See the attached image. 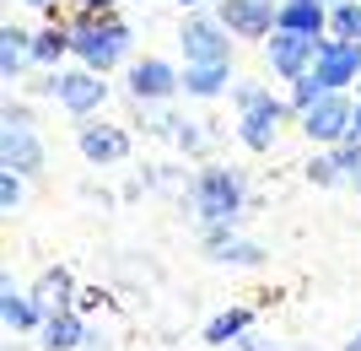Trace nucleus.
<instances>
[{
  "instance_id": "nucleus-23",
  "label": "nucleus",
  "mask_w": 361,
  "mask_h": 351,
  "mask_svg": "<svg viewBox=\"0 0 361 351\" xmlns=\"http://www.w3.org/2000/svg\"><path fill=\"white\" fill-rule=\"evenodd\" d=\"M340 179H345V173H340L334 152H324V157H313V162H307V184H318V189H334Z\"/></svg>"
},
{
  "instance_id": "nucleus-10",
  "label": "nucleus",
  "mask_w": 361,
  "mask_h": 351,
  "mask_svg": "<svg viewBox=\"0 0 361 351\" xmlns=\"http://www.w3.org/2000/svg\"><path fill=\"white\" fill-rule=\"evenodd\" d=\"M54 97H60V108L65 114H75V119H97V108L108 103V81H103V71H65L60 76V87H54Z\"/></svg>"
},
{
  "instance_id": "nucleus-21",
  "label": "nucleus",
  "mask_w": 361,
  "mask_h": 351,
  "mask_svg": "<svg viewBox=\"0 0 361 351\" xmlns=\"http://www.w3.org/2000/svg\"><path fill=\"white\" fill-rule=\"evenodd\" d=\"M329 38H361V0L329 6Z\"/></svg>"
},
{
  "instance_id": "nucleus-26",
  "label": "nucleus",
  "mask_w": 361,
  "mask_h": 351,
  "mask_svg": "<svg viewBox=\"0 0 361 351\" xmlns=\"http://www.w3.org/2000/svg\"><path fill=\"white\" fill-rule=\"evenodd\" d=\"M173 141H178V146H183V152H189V157H195V152H205V136H200V130H195V124H189V119L178 124V136H173Z\"/></svg>"
},
{
  "instance_id": "nucleus-31",
  "label": "nucleus",
  "mask_w": 361,
  "mask_h": 351,
  "mask_svg": "<svg viewBox=\"0 0 361 351\" xmlns=\"http://www.w3.org/2000/svg\"><path fill=\"white\" fill-rule=\"evenodd\" d=\"M356 136H361V97H356Z\"/></svg>"
},
{
  "instance_id": "nucleus-11",
  "label": "nucleus",
  "mask_w": 361,
  "mask_h": 351,
  "mask_svg": "<svg viewBox=\"0 0 361 351\" xmlns=\"http://www.w3.org/2000/svg\"><path fill=\"white\" fill-rule=\"evenodd\" d=\"M178 87H183V71H178L173 60H157V54H146V60L130 65V97H135L140 108H146V103H167Z\"/></svg>"
},
{
  "instance_id": "nucleus-22",
  "label": "nucleus",
  "mask_w": 361,
  "mask_h": 351,
  "mask_svg": "<svg viewBox=\"0 0 361 351\" xmlns=\"http://www.w3.org/2000/svg\"><path fill=\"white\" fill-rule=\"evenodd\" d=\"M324 92H329V87H324V81H318L313 71H307V76H297V81H291V108H297V119H302V114H307V108L318 103V97H324Z\"/></svg>"
},
{
  "instance_id": "nucleus-14",
  "label": "nucleus",
  "mask_w": 361,
  "mask_h": 351,
  "mask_svg": "<svg viewBox=\"0 0 361 351\" xmlns=\"http://www.w3.org/2000/svg\"><path fill=\"white\" fill-rule=\"evenodd\" d=\"M0 319H6V330L11 335H38V324H44V303L32 297V292H22V287H0Z\"/></svg>"
},
{
  "instance_id": "nucleus-6",
  "label": "nucleus",
  "mask_w": 361,
  "mask_h": 351,
  "mask_svg": "<svg viewBox=\"0 0 361 351\" xmlns=\"http://www.w3.org/2000/svg\"><path fill=\"white\" fill-rule=\"evenodd\" d=\"M313 76L329 92H345L350 81H361V38H318Z\"/></svg>"
},
{
  "instance_id": "nucleus-7",
  "label": "nucleus",
  "mask_w": 361,
  "mask_h": 351,
  "mask_svg": "<svg viewBox=\"0 0 361 351\" xmlns=\"http://www.w3.org/2000/svg\"><path fill=\"white\" fill-rule=\"evenodd\" d=\"M178 49H183V65H216V60H232V32L216 16H189L178 28Z\"/></svg>"
},
{
  "instance_id": "nucleus-4",
  "label": "nucleus",
  "mask_w": 361,
  "mask_h": 351,
  "mask_svg": "<svg viewBox=\"0 0 361 351\" xmlns=\"http://www.w3.org/2000/svg\"><path fill=\"white\" fill-rule=\"evenodd\" d=\"M0 168L22 173V179L44 173V141H38V130H32L27 108H6V136H0Z\"/></svg>"
},
{
  "instance_id": "nucleus-27",
  "label": "nucleus",
  "mask_w": 361,
  "mask_h": 351,
  "mask_svg": "<svg viewBox=\"0 0 361 351\" xmlns=\"http://www.w3.org/2000/svg\"><path fill=\"white\" fill-rule=\"evenodd\" d=\"M238 351H286L281 340H270V335H259V330H248V335L238 340Z\"/></svg>"
},
{
  "instance_id": "nucleus-13",
  "label": "nucleus",
  "mask_w": 361,
  "mask_h": 351,
  "mask_svg": "<svg viewBox=\"0 0 361 351\" xmlns=\"http://www.w3.org/2000/svg\"><path fill=\"white\" fill-rule=\"evenodd\" d=\"M92 340V330H87V319H81V308H49L44 314V324H38V346L44 351H75V346H87Z\"/></svg>"
},
{
  "instance_id": "nucleus-34",
  "label": "nucleus",
  "mask_w": 361,
  "mask_h": 351,
  "mask_svg": "<svg viewBox=\"0 0 361 351\" xmlns=\"http://www.w3.org/2000/svg\"><path fill=\"white\" fill-rule=\"evenodd\" d=\"M329 6H345V0H329Z\"/></svg>"
},
{
  "instance_id": "nucleus-9",
  "label": "nucleus",
  "mask_w": 361,
  "mask_h": 351,
  "mask_svg": "<svg viewBox=\"0 0 361 351\" xmlns=\"http://www.w3.org/2000/svg\"><path fill=\"white\" fill-rule=\"evenodd\" d=\"M313 54H318V38H307V32H286L275 28L270 38H264V60H270V71L281 81H297L313 71Z\"/></svg>"
},
{
  "instance_id": "nucleus-12",
  "label": "nucleus",
  "mask_w": 361,
  "mask_h": 351,
  "mask_svg": "<svg viewBox=\"0 0 361 351\" xmlns=\"http://www.w3.org/2000/svg\"><path fill=\"white\" fill-rule=\"evenodd\" d=\"M75 146H81V157H87L92 168H119L124 157H130V136H124L119 124H81Z\"/></svg>"
},
{
  "instance_id": "nucleus-29",
  "label": "nucleus",
  "mask_w": 361,
  "mask_h": 351,
  "mask_svg": "<svg viewBox=\"0 0 361 351\" xmlns=\"http://www.w3.org/2000/svg\"><path fill=\"white\" fill-rule=\"evenodd\" d=\"M22 6H38V11H49V6H60V0H22Z\"/></svg>"
},
{
  "instance_id": "nucleus-18",
  "label": "nucleus",
  "mask_w": 361,
  "mask_h": 351,
  "mask_svg": "<svg viewBox=\"0 0 361 351\" xmlns=\"http://www.w3.org/2000/svg\"><path fill=\"white\" fill-rule=\"evenodd\" d=\"M32 297L44 303V314H49V308H71L75 303V275H71V265H49V270L38 275Z\"/></svg>"
},
{
  "instance_id": "nucleus-19",
  "label": "nucleus",
  "mask_w": 361,
  "mask_h": 351,
  "mask_svg": "<svg viewBox=\"0 0 361 351\" xmlns=\"http://www.w3.org/2000/svg\"><path fill=\"white\" fill-rule=\"evenodd\" d=\"M27 60H32V32L6 22V28H0V81H16Z\"/></svg>"
},
{
  "instance_id": "nucleus-32",
  "label": "nucleus",
  "mask_w": 361,
  "mask_h": 351,
  "mask_svg": "<svg viewBox=\"0 0 361 351\" xmlns=\"http://www.w3.org/2000/svg\"><path fill=\"white\" fill-rule=\"evenodd\" d=\"M350 184H356V195H361V168H356V179H350Z\"/></svg>"
},
{
  "instance_id": "nucleus-1",
  "label": "nucleus",
  "mask_w": 361,
  "mask_h": 351,
  "mask_svg": "<svg viewBox=\"0 0 361 351\" xmlns=\"http://www.w3.org/2000/svg\"><path fill=\"white\" fill-rule=\"evenodd\" d=\"M291 114H297L291 97H275V92L259 87V81H238V141L248 152H270L275 130H281Z\"/></svg>"
},
{
  "instance_id": "nucleus-17",
  "label": "nucleus",
  "mask_w": 361,
  "mask_h": 351,
  "mask_svg": "<svg viewBox=\"0 0 361 351\" xmlns=\"http://www.w3.org/2000/svg\"><path fill=\"white\" fill-rule=\"evenodd\" d=\"M226 87H232V60L183 65V92H189V97H221Z\"/></svg>"
},
{
  "instance_id": "nucleus-5",
  "label": "nucleus",
  "mask_w": 361,
  "mask_h": 351,
  "mask_svg": "<svg viewBox=\"0 0 361 351\" xmlns=\"http://www.w3.org/2000/svg\"><path fill=\"white\" fill-rule=\"evenodd\" d=\"M302 136L318 141V146H334V141L356 136V103L345 92H324L307 114H302Z\"/></svg>"
},
{
  "instance_id": "nucleus-20",
  "label": "nucleus",
  "mask_w": 361,
  "mask_h": 351,
  "mask_svg": "<svg viewBox=\"0 0 361 351\" xmlns=\"http://www.w3.org/2000/svg\"><path fill=\"white\" fill-rule=\"evenodd\" d=\"M65 54H75V32L49 22L44 32H32V65H60Z\"/></svg>"
},
{
  "instance_id": "nucleus-16",
  "label": "nucleus",
  "mask_w": 361,
  "mask_h": 351,
  "mask_svg": "<svg viewBox=\"0 0 361 351\" xmlns=\"http://www.w3.org/2000/svg\"><path fill=\"white\" fill-rule=\"evenodd\" d=\"M248 330H254V308H221V314H211V324H205V346L211 351L238 346Z\"/></svg>"
},
{
  "instance_id": "nucleus-30",
  "label": "nucleus",
  "mask_w": 361,
  "mask_h": 351,
  "mask_svg": "<svg viewBox=\"0 0 361 351\" xmlns=\"http://www.w3.org/2000/svg\"><path fill=\"white\" fill-rule=\"evenodd\" d=\"M345 351H361V330H356V335H350V340H345Z\"/></svg>"
},
{
  "instance_id": "nucleus-24",
  "label": "nucleus",
  "mask_w": 361,
  "mask_h": 351,
  "mask_svg": "<svg viewBox=\"0 0 361 351\" xmlns=\"http://www.w3.org/2000/svg\"><path fill=\"white\" fill-rule=\"evenodd\" d=\"M22 200H27V179L22 173H0V211H22Z\"/></svg>"
},
{
  "instance_id": "nucleus-28",
  "label": "nucleus",
  "mask_w": 361,
  "mask_h": 351,
  "mask_svg": "<svg viewBox=\"0 0 361 351\" xmlns=\"http://www.w3.org/2000/svg\"><path fill=\"white\" fill-rule=\"evenodd\" d=\"M75 6H87V11H108L114 0H75Z\"/></svg>"
},
{
  "instance_id": "nucleus-33",
  "label": "nucleus",
  "mask_w": 361,
  "mask_h": 351,
  "mask_svg": "<svg viewBox=\"0 0 361 351\" xmlns=\"http://www.w3.org/2000/svg\"><path fill=\"white\" fill-rule=\"evenodd\" d=\"M173 6H200V0H173Z\"/></svg>"
},
{
  "instance_id": "nucleus-8",
  "label": "nucleus",
  "mask_w": 361,
  "mask_h": 351,
  "mask_svg": "<svg viewBox=\"0 0 361 351\" xmlns=\"http://www.w3.org/2000/svg\"><path fill=\"white\" fill-rule=\"evenodd\" d=\"M216 22L232 38H270L275 22H281V0H221Z\"/></svg>"
},
{
  "instance_id": "nucleus-3",
  "label": "nucleus",
  "mask_w": 361,
  "mask_h": 351,
  "mask_svg": "<svg viewBox=\"0 0 361 351\" xmlns=\"http://www.w3.org/2000/svg\"><path fill=\"white\" fill-rule=\"evenodd\" d=\"M130 54V28L124 22H114L108 11H97L92 22H81L75 28V60L87 65V71H114V65Z\"/></svg>"
},
{
  "instance_id": "nucleus-25",
  "label": "nucleus",
  "mask_w": 361,
  "mask_h": 351,
  "mask_svg": "<svg viewBox=\"0 0 361 351\" xmlns=\"http://www.w3.org/2000/svg\"><path fill=\"white\" fill-rule=\"evenodd\" d=\"M329 152H334V162H340V173H345V179H356V168H361V136L334 141Z\"/></svg>"
},
{
  "instance_id": "nucleus-15",
  "label": "nucleus",
  "mask_w": 361,
  "mask_h": 351,
  "mask_svg": "<svg viewBox=\"0 0 361 351\" xmlns=\"http://www.w3.org/2000/svg\"><path fill=\"white\" fill-rule=\"evenodd\" d=\"M275 28L324 38V32H329V0H281V22H275Z\"/></svg>"
},
{
  "instance_id": "nucleus-2",
  "label": "nucleus",
  "mask_w": 361,
  "mask_h": 351,
  "mask_svg": "<svg viewBox=\"0 0 361 351\" xmlns=\"http://www.w3.org/2000/svg\"><path fill=\"white\" fill-rule=\"evenodd\" d=\"M243 173L238 168H221V162H211V168H200L195 184H189V206H195V216L205 222V227H216V222H238L243 216Z\"/></svg>"
}]
</instances>
